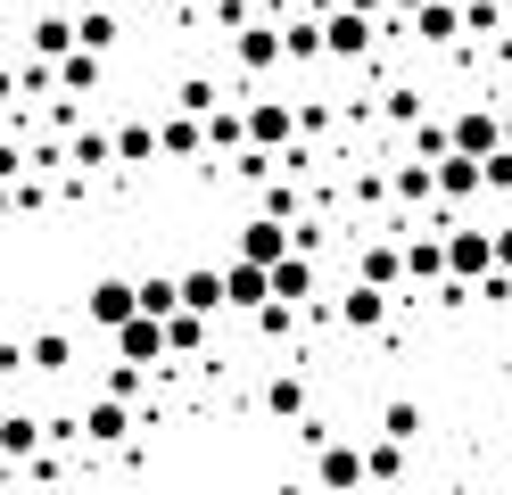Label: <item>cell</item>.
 <instances>
[{"instance_id":"obj_20","label":"cell","mask_w":512,"mask_h":495,"mask_svg":"<svg viewBox=\"0 0 512 495\" xmlns=\"http://www.w3.org/2000/svg\"><path fill=\"white\" fill-rule=\"evenodd\" d=\"M207 322H215V314L174 306V314H166V347H174V355H199V347H207Z\"/></svg>"},{"instance_id":"obj_4","label":"cell","mask_w":512,"mask_h":495,"mask_svg":"<svg viewBox=\"0 0 512 495\" xmlns=\"http://www.w3.org/2000/svg\"><path fill=\"white\" fill-rule=\"evenodd\" d=\"M83 314L100 322V330L133 322V314H141V281H116V273H100V281H91V297H83Z\"/></svg>"},{"instance_id":"obj_2","label":"cell","mask_w":512,"mask_h":495,"mask_svg":"<svg viewBox=\"0 0 512 495\" xmlns=\"http://www.w3.org/2000/svg\"><path fill=\"white\" fill-rule=\"evenodd\" d=\"M281 58H290V42H281V25H273V17L232 25V66H240V75H273Z\"/></svg>"},{"instance_id":"obj_30","label":"cell","mask_w":512,"mask_h":495,"mask_svg":"<svg viewBox=\"0 0 512 495\" xmlns=\"http://www.w3.org/2000/svg\"><path fill=\"white\" fill-rule=\"evenodd\" d=\"M298 297H265V306H256V330H265V339H290V330H298Z\"/></svg>"},{"instance_id":"obj_40","label":"cell","mask_w":512,"mask_h":495,"mask_svg":"<svg viewBox=\"0 0 512 495\" xmlns=\"http://www.w3.org/2000/svg\"><path fill=\"white\" fill-rule=\"evenodd\" d=\"M496 264L512 273V223H496Z\"/></svg>"},{"instance_id":"obj_29","label":"cell","mask_w":512,"mask_h":495,"mask_svg":"<svg viewBox=\"0 0 512 495\" xmlns=\"http://www.w3.org/2000/svg\"><path fill=\"white\" fill-rule=\"evenodd\" d=\"M207 149H248V116H232V108H207Z\"/></svg>"},{"instance_id":"obj_39","label":"cell","mask_w":512,"mask_h":495,"mask_svg":"<svg viewBox=\"0 0 512 495\" xmlns=\"http://www.w3.org/2000/svg\"><path fill=\"white\" fill-rule=\"evenodd\" d=\"M17 91H25V75H17V66H0V108H9Z\"/></svg>"},{"instance_id":"obj_43","label":"cell","mask_w":512,"mask_h":495,"mask_svg":"<svg viewBox=\"0 0 512 495\" xmlns=\"http://www.w3.org/2000/svg\"><path fill=\"white\" fill-rule=\"evenodd\" d=\"M504 223H512V190H504Z\"/></svg>"},{"instance_id":"obj_44","label":"cell","mask_w":512,"mask_h":495,"mask_svg":"<svg viewBox=\"0 0 512 495\" xmlns=\"http://www.w3.org/2000/svg\"><path fill=\"white\" fill-rule=\"evenodd\" d=\"M397 9H422V0H397Z\"/></svg>"},{"instance_id":"obj_31","label":"cell","mask_w":512,"mask_h":495,"mask_svg":"<svg viewBox=\"0 0 512 495\" xmlns=\"http://www.w3.org/2000/svg\"><path fill=\"white\" fill-rule=\"evenodd\" d=\"M364 479H405V438H380V446H364Z\"/></svg>"},{"instance_id":"obj_32","label":"cell","mask_w":512,"mask_h":495,"mask_svg":"<svg viewBox=\"0 0 512 495\" xmlns=\"http://www.w3.org/2000/svg\"><path fill=\"white\" fill-rule=\"evenodd\" d=\"M67 363H75V339L67 330H42L34 339V372H67Z\"/></svg>"},{"instance_id":"obj_27","label":"cell","mask_w":512,"mask_h":495,"mask_svg":"<svg viewBox=\"0 0 512 495\" xmlns=\"http://www.w3.org/2000/svg\"><path fill=\"white\" fill-rule=\"evenodd\" d=\"M281 42H290L298 66H306V58H331V50H323V17H290V25H281Z\"/></svg>"},{"instance_id":"obj_1","label":"cell","mask_w":512,"mask_h":495,"mask_svg":"<svg viewBox=\"0 0 512 495\" xmlns=\"http://www.w3.org/2000/svg\"><path fill=\"white\" fill-rule=\"evenodd\" d=\"M372 42H380V17L347 9V0H331V9H323V50H331V58L356 66V58H372Z\"/></svg>"},{"instance_id":"obj_33","label":"cell","mask_w":512,"mask_h":495,"mask_svg":"<svg viewBox=\"0 0 512 495\" xmlns=\"http://www.w3.org/2000/svg\"><path fill=\"white\" fill-rule=\"evenodd\" d=\"M75 42H83V50H116V17H108V9H83V17H75Z\"/></svg>"},{"instance_id":"obj_11","label":"cell","mask_w":512,"mask_h":495,"mask_svg":"<svg viewBox=\"0 0 512 495\" xmlns=\"http://www.w3.org/2000/svg\"><path fill=\"white\" fill-rule=\"evenodd\" d=\"M356 281L405 289V248H397V240H364V248H356Z\"/></svg>"},{"instance_id":"obj_22","label":"cell","mask_w":512,"mask_h":495,"mask_svg":"<svg viewBox=\"0 0 512 495\" xmlns=\"http://www.w3.org/2000/svg\"><path fill=\"white\" fill-rule=\"evenodd\" d=\"M25 42H34V58H67V50H75V17H34Z\"/></svg>"},{"instance_id":"obj_19","label":"cell","mask_w":512,"mask_h":495,"mask_svg":"<svg viewBox=\"0 0 512 495\" xmlns=\"http://www.w3.org/2000/svg\"><path fill=\"white\" fill-rule=\"evenodd\" d=\"M273 297H298V306L314 297V256H306V248H290V256L273 264Z\"/></svg>"},{"instance_id":"obj_12","label":"cell","mask_w":512,"mask_h":495,"mask_svg":"<svg viewBox=\"0 0 512 495\" xmlns=\"http://www.w3.org/2000/svg\"><path fill=\"white\" fill-rule=\"evenodd\" d=\"M389 297H397V289H380V281H356V289L339 297V322H347V330H372V322H389Z\"/></svg>"},{"instance_id":"obj_9","label":"cell","mask_w":512,"mask_h":495,"mask_svg":"<svg viewBox=\"0 0 512 495\" xmlns=\"http://www.w3.org/2000/svg\"><path fill=\"white\" fill-rule=\"evenodd\" d=\"M248 141L256 149H290L298 141V108H290V99H256V108H248Z\"/></svg>"},{"instance_id":"obj_45","label":"cell","mask_w":512,"mask_h":495,"mask_svg":"<svg viewBox=\"0 0 512 495\" xmlns=\"http://www.w3.org/2000/svg\"><path fill=\"white\" fill-rule=\"evenodd\" d=\"M0 330H9V322H0Z\"/></svg>"},{"instance_id":"obj_34","label":"cell","mask_w":512,"mask_h":495,"mask_svg":"<svg viewBox=\"0 0 512 495\" xmlns=\"http://www.w3.org/2000/svg\"><path fill=\"white\" fill-rule=\"evenodd\" d=\"M422 429H430V421H422V405H389V413H380V438H405V446H413Z\"/></svg>"},{"instance_id":"obj_15","label":"cell","mask_w":512,"mask_h":495,"mask_svg":"<svg viewBox=\"0 0 512 495\" xmlns=\"http://www.w3.org/2000/svg\"><path fill=\"white\" fill-rule=\"evenodd\" d=\"M100 58H108V50H83V42H75L67 58H58V91H67V99H83V91H100Z\"/></svg>"},{"instance_id":"obj_25","label":"cell","mask_w":512,"mask_h":495,"mask_svg":"<svg viewBox=\"0 0 512 495\" xmlns=\"http://www.w3.org/2000/svg\"><path fill=\"white\" fill-rule=\"evenodd\" d=\"M265 413H273V421L306 413V380H298V372H273V380H265Z\"/></svg>"},{"instance_id":"obj_18","label":"cell","mask_w":512,"mask_h":495,"mask_svg":"<svg viewBox=\"0 0 512 495\" xmlns=\"http://www.w3.org/2000/svg\"><path fill=\"white\" fill-rule=\"evenodd\" d=\"M67 165H75V174H108V165H116V132H75Z\"/></svg>"},{"instance_id":"obj_41","label":"cell","mask_w":512,"mask_h":495,"mask_svg":"<svg viewBox=\"0 0 512 495\" xmlns=\"http://www.w3.org/2000/svg\"><path fill=\"white\" fill-rule=\"evenodd\" d=\"M9 207H17V182H0V223H9Z\"/></svg>"},{"instance_id":"obj_38","label":"cell","mask_w":512,"mask_h":495,"mask_svg":"<svg viewBox=\"0 0 512 495\" xmlns=\"http://www.w3.org/2000/svg\"><path fill=\"white\" fill-rule=\"evenodd\" d=\"M25 165H34V157H25L17 141H0V182H25Z\"/></svg>"},{"instance_id":"obj_26","label":"cell","mask_w":512,"mask_h":495,"mask_svg":"<svg viewBox=\"0 0 512 495\" xmlns=\"http://www.w3.org/2000/svg\"><path fill=\"white\" fill-rule=\"evenodd\" d=\"M405 281H446V240H405Z\"/></svg>"},{"instance_id":"obj_8","label":"cell","mask_w":512,"mask_h":495,"mask_svg":"<svg viewBox=\"0 0 512 495\" xmlns=\"http://www.w3.org/2000/svg\"><path fill=\"white\" fill-rule=\"evenodd\" d=\"M446 141L471 149V157H488V149L504 141V116H496V108H455V116H446Z\"/></svg>"},{"instance_id":"obj_42","label":"cell","mask_w":512,"mask_h":495,"mask_svg":"<svg viewBox=\"0 0 512 495\" xmlns=\"http://www.w3.org/2000/svg\"><path fill=\"white\" fill-rule=\"evenodd\" d=\"M347 9H364V17H380V9H389V0H347Z\"/></svg>"},{"instance_id":"obj_7","label":"cell","mask_w":512,"mask_h":495,"mask_svg":"<svg viewBox=\"0 0 512 495\" xmlns=\"http://www.w3.org/2000/svg\"><path fill=\"white\" fill-rule=\"evenodd\" d=\"M223 297H232V314H256L273 297V264H256V256H232L223 264Z\"/></svg>"},{"instance_id":"obj_36","label":"cell","mask_w":512,"mask_h":495,"mask_svg":"<svg viewBox=\"0 0 512 495\" xmlns=\"http://www.w3.org/2000/svg\"><path fill=\"white\" fill-rule=\"evenodd\" d=\"M141 380H149V363H116V372H108V396H124V405H133Z\"/></svg>"},{"instance_id":"obj_5","label":"cell","mask_w":512,"mask_h":495,"mask_svg":"<svg viewBox=\"0 0 512 495\" xmlns=\"http://www.w3.org/2000/svg\"><path fill=\"white\" fill-rule=\"evenodd\" d=\"M488 264H496V231H471V223L446 231V273H455V281H479Z\"/></svg>"},{"instance_id":"obj_6","label":"cell","mask_w":512,"mask_h":495,"mask_svg":"<svg viewBox=\"0 0 512 495\" xmlns=\"http://www.w3.org/2000/svg\"><path fill=\"white\" fill-rule=\"evenodd\" d=\"M479 190H488V157L446 149V157H438V198H446V207H463V198H479Z\"/></svg>"},{"instance_id":"obj_21","label":"cell","mask_w":512,"mask_h":495,"mask_svg":"<svg viewBox=\"0 0 512 495\" xmlns=\"http://www.w3.org/2000/svg\"><path fill=\"white\" fill-rule=\"evenodd\" d=\"M42 438H50L42 413H9V421H0V454H34Z\"/></svg>"},{"instance_id":"obj_16","label":"cell","mask_w":512,"mask_h":495,"mask_svg":"<svg viewBox=\"0 0 512 495\" xmlns=\"http://www.w3.org/2000/svg\"><path fill=\"white\" fill-rule=\"evenodd\" d=\"M314 479H323V487H364V446H331V438H323Z\"/></svg>"},{"instance_id":"obj_10","label":"cell","mask_w":512,"mask_h":495,"mask_svg":"<svg viewBox=\"0 0 512 495\" xmlns=\"http://www.w3.org/2000/svg\"><path fill=\"white\" fill-rule=\"evenodd\" d=\"M413 42H422V50L463 42V0H422V9H413Z\"/></svg>"},{"instance_id":"obj_3","label":"cell","mask_w":512,"mask_h":495,"mask_svg":"<svg viewBox=\"0 0 512 495\" xmlns=\"http://www.w3.org/2000/svg\"><path fill=\"white\" fill-rule=\"evenodd\" d=\"M108 339H116V355H124V363H149V372L174 355V347H166V322H157V314H133V322H116Z\"/></svg>"},{"instance_id":"obj_23","label":"cell","mask_w":512,"mask_h":495,"mask_svg":"<svg viewBox=\"0 0 512 495\" xmlns=\"http://www.w3.org/2000/svg\"><path fill=\"white\" fill-rule=\"evenodd\" d=\"M389 190L405 198V207H422V198H438V165H430V157H422V165H397Z\"/></svg>"},{"instance_id":"obj_14","label":"cell","mask_w":512,"mask_h":495,"mask_svg":"<svg viewBox=\"0 0 512 495\" xmlns=\"http://www.w3.org/2000/svg\"><path fill=\"white\" fill-rule=\"evenodd\" d=\"M157 149H166V157H199V149H207V116L174 108L166 124H157Z\"/></svg>"},{"instance_id":"obj_35","label":"cell","mask_w":512,"mask_h":495,"mask_svg":"<svg viewBox=\"0 0 512 495\" xmlns=\"http://www.w3.org/2000/svg\"><path fill=\"white\" fill-rule=\"evenodd\" d=\"M174 108H190V116H207V108H223V91H215L207 75H190V83L174 91Z\"/></svg>"},{"instance_id":"obj_28","label":"cell","mask_w":512,"mask_h":495,"mask_svg":"<svg viewBox=\"0 0 512 495\" xmlns=\"http://www.w3.org/2000/svg\"><path fill=\"white\" fill-rule=\"evenodd\" d=\"M174 306H182V273H149V281H141V314L166 322Z\"/></svg>"},{"instance_id":"obj_37","label":"cell","mask_w":512,"mask_h":495,"mask_svg":"<svg viewBox=\"0 0 512 495\" xmlns=\"http://www.w3.org/2000/svg\"><path fill=\"white\" fill-rule=\"evenodd\" d=\"M488 190H496V198L512 190V141H496V149H488Z\"/></svg>"},{"instance_id":"obj_24","label":"cell","mask_w":512,"mask_h":495,"mask_svg":"<svg viewBox=\"0 0 512 495\" xmlns=\"http://www.w3.org/2000/svg\"><path fill=\"white\" fill-rule=\"evenodd\" d=\"M166 149H157V132L149 124H116V165H157Z\"/></svg>"},{"instance_id":"obj_17","label":"cell","mask_w":512,"mask_h":495,"mask_svg":"<svg viewBox=\"0 0 512 495\" xmlns=\"http://www.w3.org/2000/svg\"><path fill=\"white\" fill-rule=\"evenodd\" d=\"M124 429H133V421H124V396H91V413H83V438H91V446H116Z\"/></svg>"},{"instance_id":"obj_13","label":"cell","mask_w":512,"mask_h":495,"mask_svg":"<svg viewBox=\"0 0 512 495\" xmlns=\"http://www.w3.org/2000/svg\"><path fill=\"white\" fill-rule=\"evenodd\" d=\"M182 306H199V314H232V297H223V264H190V273H182Z\"/></svg>"}]
</instances>
